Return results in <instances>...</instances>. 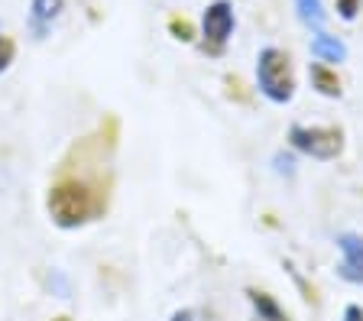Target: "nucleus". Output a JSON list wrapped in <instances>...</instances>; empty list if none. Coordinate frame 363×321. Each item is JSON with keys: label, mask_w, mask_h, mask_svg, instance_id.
I'll return each instance as SVG.
<instances>
[{"label": "nucleus", "mask_w": 363, "mask_h": 321, "mask_svg": "<svg viewBox=\"0 0 363 321\" xmlns=\"http://www.w3.org/2000/svg\"><path fill=\"white\" fill-rule=\"evenodd\" d=\"M113 153H117L113 117L101 120L94 133L68 146L45 188V214L59 230H82L111 211Z\"/></svg>", "instance_id": "obj_1"}, {"label": "nucleus", "mask_w": 363, "mask_h": 321, "mask_svg": "<svg viewBox=\"0 0 363 321\" xmlns=\"http://www.w3.org/2000/svg\"><path fill=\"white\" fill-rule=\"evenodd\" d=\"M257 84L272 104H289L295 98V69L289 52L279 46H266L257 55Z\"/></svg>", "instance_id": "obj_2"}, {"label": "nucleus", "mask_w": 363, "mask_h": 321, "mask_svg": "<svg viewBox=\"0 0 363 321\" xmlns=\"http://www.w3.org/2000/svg\"><path fill=\"white\" fill-rule=\"evenodd\" d=\"M289 143H292V150L311 156V159L331 162L344 153V130H340V127H308V123H292V127H289Z\"/></svg>", "instance_id": "obj_3"}, {"label": "nucleus", "mask_w": 363, "mask_h": 321, "mask_svg": "<svg viewBox=\"0 0 363 321\" xmlns=\"http://www.w3.org/2000/svg\"><path fill=\"white\" fill-rule=\"evenodd\" d=\"M234 26H237V16H234V7L230 0H214L204 7V16H201V49L208 55H220L234 36Z\"/></svg>", "instance_id": "obj_4"}, {"label": "nucleus", "mask_w": 363, "mask_h": 321, "mask_svg": "<svg viewBox=\"0 0 363 321\" xmlns=\"http://www.w3.org/2000/svg\"><path fill=\"white\" fill-rule=\"evenodd\" d=\"M337 250H340V266L337 276L350 286H363V237L354 230L337 234Z\"/></svg>", "instance_id": "obj_5"}, {"label": "nucleus", "mask_w": 363, "mask_h": 321, "mask_svg": "<svg viewBox=\"0 0 363 321\" xmlns=\"http://www.w3.org/2000/svg\"><path fill=\"white\" fill-rule=\"evenodd\" d=\"M65 10V0H33L30 4V16H26V26H30L33 39H45L52 33L55 20Z\"/></svg>", "instance_id": "obj_6"}, {"label": "nucleus", "mask_w": 363, "mask_h": 321, "mask_svg": "<svg viewBox=\"0 0 363 321\" xmlns=\"http://www.w3.org/2000/svg\"><path fill=\"white\" fill-rule=\"evenodd\" d=\"M247 298L253 305V321H289V312L263 289H247Z\"/></svg>", "instance_id": "obj_7"}, {"label": "nucleus", "mask_w": 363, "mask_h": 321, "mask_svg": "<svg viewBox=\"0 0 363 321\" xmlns=\"http://www.w3.org/2000/svg\"><path fill=\"white\" fill-rule=\"evenodd\" d=\"M308 75H311V88H315L318 94H325V98H340V78L331 65H325V62H311Z\"/></svg>", "instance_id": "obj_8"}, {"label": "nucleus", "mask_w": 363, "mask_h": 321, "mask_svg": "<svg viewBox=\"0 0 363 321\" xmlns=\"http://www.w3.org/2000/svg\"><path fill=\"white\" fill-rule=\"evenodd\" d=\"M311 55H315L318 62H325V65H334V62H340L347 55V49H344V43H340L337 36L318 33V36L311 39Z\"/></svg>", "instance_id": "obj_9"}, {"label": "nucleus", "mask_w": 363, "mask_h": 321, "mask_svg": "<svg viewBox=\"0 0 363 321\" xmlns=\"http://www.w3.org/2000/svg\"><path fill=\"white\" fill-rule=\"evenodd\" d=\"M295 7H298V20L305 26H311L315 33L325 30V7H321V0H295Z\"/></svg>", "instance_id": "obj_10"}, {"label": "nucleus", "mask_w": 363, "mask_h": 321, "mask_svg": "<svg viewBox=\"0 0 363 321\" xmlns=\"http://www.w3.org/2000/svg\"><path fill=\"white\" fill-rule=\"evenodd\" d=\"M13 59H16V43L7 36V33H0V75L13 65Z\"/></svg>", "instance_id": "obj_11"}, {"label": "nucleus", "mask_w": 363, "mask_h": 321, "mask_svg": "<svg viewBox=\"0 0 363 321\" xmlns=\"http://www.w3.org/2000/svg\"><path fill=\"white\" fill-rule=\"evenodd\" d=\"M169 33H172L175 39H182V43H191V36H195L189 20H179V16H172V20H169Z\"/></svg>", "instance_id": "obj_12"}, {"label": "nucleus", "mask_w": 363, "mask_h": 321, "mask_svg": "<svg viewBox=\"0 0 363 321\" xmlns=\"http://www.w3.org/2000/svg\"><path fill=\"white\" fill-rule=\"evenodd\" d=\"M276 172H286V176H295V159L289 153H276Z\"/></svg>", "instance_id": "obj_13"}, {"label": "nucleus", "mask_w": 363, "mask_h": 321, "mask_svg": "<svg viewBox=\"0 0 363 321\" xmlns=\"http://www.w3.org/2000/svg\"><path fill=\"white\" fill-rule=\"evenodd\" d=\"M357 10H360V0H337V13L344 16V20H354Z\"/></svg>", "instance_id": "obj_14"}, {"label": "nucleus", "mask_w": 363, "mask_h": 321, "mask_svg": "<svg viewBox=\"0 0 363 321\" xmlns=\"http://www.w3.org/2000/svg\"><path fill=\"white\" fill-rule=\"evenodd\" d=\"M340 321H363V308L360 305H347L344 308V318Z\"/></svg>", "instance_id": "obj_15"}, {"label": "nucleus", "mask_w": 363, "mask_h": 321, "mask_svg": "<svg viewBox=\"0 0 363 321\" xmlns=\"http://www.w3.org/2000/svg\"><path fill=\"white\" fill-rule=\"evenodd\" d=\"M169 321H195V312H191V308H175Z\"/></svg>", "instance_id": "obj_16"}, {"label": "nucleus", "mask_w": 363, "mask_h": 321, "mask_svg": "<svg viewBox=\"0 0 363 321\" xmlns=\"http://www.w3.org/2000/svg\"><path fill=\"white\" fill-rule=\"evenodd\" d=\"M52 321H72V318H68V315H55Z\"/></svg>", "instance_id": "obj_17"}]
</instances>
